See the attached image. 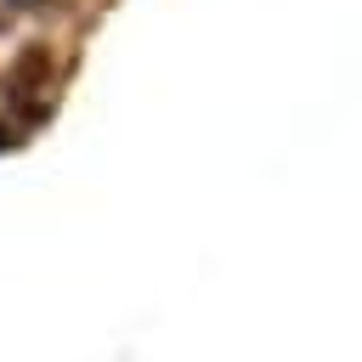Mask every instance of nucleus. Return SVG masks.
<instances>
[{"mask_svg": "<svg viewBox=\"0 0 362 362\" xmlns=\"http://www.w3.org/2000/svg\"><path fill=\"white\" fill-rule=\"evenodd\" d=\"M40 85H51V45H28V51L11 62V90H17V96H34Z\"/></svg>", "mask_w": 362, "mask_h": 362, "instance_id": "nucleus-1", "label": "nucleus"}, {"mask_svg": "<svg viewBox=\"0 0 362 362\" xmlns=\"http://www.w3.org/2000/svg\"><path fill=\"white\" fill-rule=\"evenodd\" d=\"M6 147H17V130H11L6 119H0V153H6Z\"/></svg>", "mask_w": 362, "mask_h": 362, "instance_id": "nucleus-3", "label": "nucleus"}, {"mask_svg": "<svg viewBox=\"0 0 362 362\" xmlns=\"http://www.w3.org/2000/svg\"><path fill=\"white\" fill-rule=\"evenodd\" d=\"M17 6H28V11H57V6H68V0H17Z\"/></svg>", "mask_w": 362, "mask_h": 362, "instance_id": "nucleus-2", "label": "nucleus"}]
</instances>
